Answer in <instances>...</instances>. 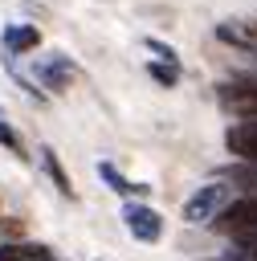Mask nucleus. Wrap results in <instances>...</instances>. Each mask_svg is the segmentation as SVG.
Returning <instances> with one entry per match:
<instances>
[{"label":"nucleus","mask_w":257,"mask_h":261,"mask_svg":"<svg viewBox=\"0 0 257 261\" xmlns=\"http://www.w3.org/2000/svg\"><path fill=\"white\" fill-rule=\"evenodd\" d=\"M228 192H233V188H224V184H204V188H196V192L184 200V220H188V224H204V228H208V224H212V216L233 200Z\"/></svg>","instance_id":"obj_1"},{"label":"nucleus","mask_w":257,"mask_h":261,"mask_svg":"<svg viewBox=\"0 0 257 261\" xmlns=\"http://www.w3.org/2000/svg\"><path fill=\"white\" fill-rule=\"evenodd\" d=\"M208 228H216V232H224V237H237V232L257 228V192H245L241 200H228V204L212 216Z\"/></svg>","instance_id":"obj_2"},{"label":"nucleus","mask_w":257,"mask_h":261,"mask_svg":"<svg viewBox=\"0 0 257 261\" xmlns=\"http://www.w3.org/2000/svg\"><path fill=\"white\" fill-rule=\"evenodd\" d=\"M122 220H126L131 237H135V241H143V245H151V241H159V237H163V216H159L151 204H126Z\"/></svg>","instance_id":"obj_3"},{"label":"nucleus","mask_w":257,"mask_h":261,"mask_svg":"<svg viewBox=\"0 0 257 261\" xmlns=\"http://www.w3.org/2000/svg\"><path fill=\"white\" fill-rule=\"evenodd\" d=\"M220 106L237 118H257V82H228L216 90Z\"/></svg>","instance_id":"obj_4"},{"label":"nucleus","mask_w":257,"mask_h":261,"mask_svg":"<svg viewBox=\"0 0 257 261\" xmlns=\"http://www.w3.org/2000/svg\"><path fill=\"white\" fill-rule=\"evenodd\" d=\"M73 77H78V65H73L69 57H61V53H57L53 61H49V57H45V61H37V82H41V90L61 94Z\"/></svg>","instance_id":"obj_5"},{"label":"nucleus","mask_w":257,"mask_h":261,"mask_svg":"<svg viewBox=\"0 0 257 261\" xmlns=\"http://www.w3.org/2000/svg\"><path fill=\"white\" fill-rule=\"evenodd\" d=\"M224 143H228L233 155L257 163V118H241V122H233L228 135H224Z\"/></svg>","instance_id":"obj_6"},{"label":"nucleus","mask_w":257,"mask_h":261,"mask_svg":"<svg viewBox=\"0 0 257 261\" xmlns=\"http://www.w3.org/2000/svg\"><path fill=\"white\" fill-rule=\"evenodd\" d=\"M41 45V33L33 24H8L4 29V57H16V53H33Z\"/></svg>","instance_id":"obj_7"},{"label":"nucleus","mask_w":257,"mask_h":261,"mask_svg":"<svg viewBox=\"0 0 257 261\" xmlns=\"http://www.w3.org/2000/svg\"><path fill=\"white\" fill-rule=\"evenodd\" d=\"M41 163H45V175L53 179V188H57L65 200H73V196H78V192H73V179H69V171L61 167V159H57V151H53L49 143L41 147Z\"/></svg>","instance_id":"obj_8"},{"label":"nucleus","mask_w":257,"mask_h":261,"mask_svg":"<svg viewBox=\"0 0 257 261\" xmlns=\"http://www.w3.org/2000/svg\"><path fill=\"white\" fill-rule=\"evenodd\" d=\"M98 175L106 179V188L110 192H118V196H151V184H131L114 163H98Z\"/></svg>","instance_id":"obj_9"},{"label":"nucleus","mask_w":257,"mask_h":261,"mask_svg":"<svg viewBox=\"0 0 257 261\" xmlns=\"http://www.w3.org/2000/svg\"><path fill=\"white\" fill-rule=\"evenodd\" d=\"M0 261H53L45 245H0Z\"/></svg>","instance_id":"obj_10"},{"label":"nucleus","mask_w":257,"mask_h":261,"mask_svg":"<svg viewBox=\"0 0 257 261\" xmlns=\"http://www.w3.org/2000/svg\"><path fill=\"white\" fill-rule=\"evenodd\" d=\"M147 73H151L159 86H167V90L179 82V65H175V61H159V57H155V61H147Z\"/></svg>","instance_id":"obj_11"},{"label":"nucleus","mask_w":257,"mask_h":261,"mask_svg":"<svg viewBox=\"0 0 257 261\" xmlns=\"http://www.w3.org/2000/svg\"><path fill=\"white\" fill-rule=\"evenodd\" d=\"M0 147L4 151H12V155H20L24 159V147H20V135L8 126V118H4V110H0Z\"/></svg>","instance_id":"obj_12"},{"label":"nucleus","mask_w":257,"mask_h":261,"mask_svg":"<svg viewBox=\"0 0 257 261\" xmlns=\"http://www.w3.org/2000/svg\"><path fill=\"white\" fill-rule=\"evenodd\" d=\"M147 53H155L159 61H175V65H179V57H175V49H171L167 41H159V37H147Z\"/></svg>","instance_id":"obj_13"},{"label":"nucleus","mask_w":257,"mask_h":261,"mask_svg":"<svg viewBox=\"0 0 257 261\" xmlns=\"http://www.w3.org/2000/svg\"><path fill=\"white\" fill-rule=\"evenodd\" d=\"M245 37H249V41H257V20H253V24H245Z\"/></svg>","instance_id":"obj_14"},{"label":"nucleus","mask_w":257,"mask_h":261,"mask_svg":"<svg viewBox=\"0 0 257 261\" xmlns=\"http://www.w3.org/2000/svg\"><path fill=\"white\" fill-rule=\"evenodd\" d=\"M208 261H241L237 253H220V257H208Z\"/></svg>","instance_id":"obj_15"}]
</instances>
